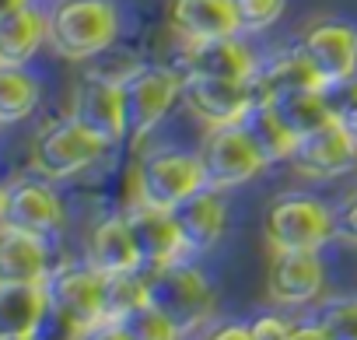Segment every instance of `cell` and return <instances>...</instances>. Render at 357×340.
I'll return each instance as SVG.
<instances>
[{
    "label": "cell",
    "mask_w": 357,
    "mask_h": 340,
    "mask_svg": "<svg viewBox=\"0 0 357 340\" xmlns=\"http://www.w3.org/2000/svg\"><path fill=\"white\" fill-rule=\"evenodd\" d=\"M218 337H242V340H249L252 330H249V323H228V326L218 330Z\"/></svg>",
    "instance_id": "836d02e7"
},
{
    "label": "cell",
    "mask_w": 357,
    "mask_h": 340,
    "mask_svg": "<svg viewBox=\"0 0 357 340\" xmlns=\"http://www.w3.org/2000/svg\"><path fill=\"white\" fill-rule=\"evenodd\" d=\"M200 161H204L207 186H214V190L245 186L266 168V161L259 158V151L252 147V140L245 137V130L238 123L207 126V137L200 144Z\"/></svg>",
    "instance_id": "ba28073f"
},
{
    "label": "cell",
    "mask_w": 357,
    "mask_h": 340,
    "mask_svg": "<svg viewBox=\"0 0 357 340\" xmlns=\"http://www.w3.org/2000/svg\"><path fill=\"white\" fill-rule=\"evenodd\" d=\"M336 239L357 246V197H350V200L336 211Z\"/></svg>",
    "instance_id": "d6a6232c"
},
{
    "label": "cell",
    "mask_w": 357,
    "mask_h": 340,
    "mask_svg": "<svg viewBox=\"0 0 357 340\" xmlns=\"http://www.w3.org/2000/svg\"><path fill=\"white\" fill-rule=\"evenodd\" d=\"M298 337L357 340V298H333V302H322L308 319L298 323Z\"/></svg>",
    "instance_id": "4316f807"
},
{
    "label": "cell",
    "mask_w": 357,
    "mask_h": 340,
    "mask_svg": "<svg viewBox=\"0 0 357 340\" xmlns=\"http://www.w3.org/2000/svg\"><path fill=\"white\" fill-rule=\"evenodd\" d=\"M256 84L252 81H228V77H186L183 102L186 109L204 119L207 126H231L242 123V116L256 105Z\"/></svg>",
    "instance_id": "7c38bea8"
},
{
    "label": "cell",
    "mask_w": 357,
    "mask_h": 340,
    "mask_svg": "<svg viewBox=\"0 0 357 340\" xmlns=\"http://www.w3.org/2000/svg\"><path fill=\"white\" fill-rule=\"evenodd\" d=\"M50 270V246L43 235L0 225V284H46Z\"/></svg>",
    "instance_id": "e0dca14e"
},
{
    "label": "cell",
    "mask_w": 357,
    "mask_h": 340,
    "mask_svg": "<svg viewBox=\"0 0 357 340\" xmlns=\"http://www.w3.org/2000/svg\"><path fill=\"white\" fill-rule=\"evenodd\" d=\"M144 274H147V302L172 323L175 337H190L214 323L218 291L200 267H193L190 260H178L168 267H147Z\"/></svg>",
    "instance_id": "6da1fadb"
},
{
    "label": "cell",
    "mask_w": 357,
    "mask_h": 340,
    "mask_svg": "<svg viewBox=\"0 0 357 340\" xmlns=\"http://www.w3.org/2000/svg\"><path fill=\"white\" fill-rule=\"evenodd\" d=\"M249 330H252V340H287V337H298V319L266 312V316H256Z\"/></svg>",
    "instance_id": "4dcf8cb0"
},
{
    "label": "cell",
    "mask_w": 357,
    "mask_h": 340,
    "mask_svg": "<svg viewBox=\"0 0 357 340\" xmlns=\"http://www.w3.org/2000/svg\"><path fill=\"white\" fill-rule=\"evenodd\" d=\"M326 291V267L319 253L308 249H284L273 253L270 274H266V295L270 302L284 309H308Z\"/></svg>",
    "instance_id": "8fae6325"
},
{
    "label": "cell",
    "mask_w": 357,
    "mask_h": 340,
    "mask_svg": "<svg viewBox=\"0 0 357 340\" xmlns=\"http://www.w3.org/2000/svg\"><path fill=\"white\" fill-rule=\"evenodd\" d=\"M298 50L326 88L357 81V29L354 25L322 18L301 36Z\"/></svg>",
    "instance_id": "9c48e42d"
},
{
    "label": "cell",
    "mask_w": 357,
    "mask_h": 340,
    "mask_svg": "<svg viewBox=\"0 0 357 340\" xmlns=\"http://www.w3.org/2000/svg\"><path fill=\"white\" fill-rule=\"evenodd\" d=\"M186 74L161 64H140L126 81H123V102H126V140L144 144L165 116L183 102Z\"/></svg>",
    "instance_id": "5b68a950"
},
{
    "label": "cell",
    "mask_w": 357,
    "mask_h": 340,
    "mask_svg": "<svg viewBox=\"0 0 357 340\" xmlns=\"http://www.w3.org/2000/svg\"><path fill=\"white\" fill-rule=\"evenodd\" d=\"M50 312L46 284H0V337H36Z\"/></svg>",
    "instance_id": "44dd1931"
},
{
    "label": "cell",
    "mask_w": 357,
    "mask_h": 340,
    "mask_svg": "<svg viewBox=\"0 0 357 340\" xmlns=\"http://www.w3.org/2000/svg\"><path fill=\"white\" fill-rule=\"evenodd\" d=\"M266 102H273V109L298 133V140L336 116L329 88H298V91H287V95H277V98H266Z\"/></svg>",
    "instance_id": "d4e9b609"
},
{
    "label": "cell",
    "mask_w": 357,
    "mask_h": 340,
    "mask_svg": "<svg viewBox=\"0 0 357 340\" xmlns=\"http://www.w3.org/2000/svg\"><path fill=\"white\" fill-rule=\"evenodd\" d=\"M109 337H144V340H168V337H175V330H172V323L151 305V302H144L140 309H133L130 316H123L112 330H109Z\"/></svg>",
    "instance_id": "f1b7e54d"
},
{
    "label": "cell",
    "mask_w": 357,
    "mask_h": 340,
    "mask_svg": "<svg viewBox=\"0 0 357 340\" xmlns=\"http://www.w3.org/2000/svg\"><path fill=\"white\" fill-rule=\"evenodd\" d=\"M105 288L109 277L95 270L91 263H74L50 270L46 277V295L50 309L70 326V333L95 337L105 323Z\"/></svg>",
    "instance_id": "8992f818"
},
{
    "label": "cell",
    "mask_w": 357,
    "mask_h": 340,
    "mask_svg": "<svg viewBox=\"0 0 357 340\" xmlns=\"http://www.w3.org/2000/svg\"><path fill=\"white\" fill-rule=\"evenodd\" d=\"M4 211H8V186H0V225H4Z\"/></svg>",
    "instance_id": "d590c367"
},
{
    "label": "cell",
    "mask_w": 357,
    "mask_h": 340,
    "mask_svg": "<svg viewBox=\"0 0 357 340\" xmlns=\"http://www.w3.org/2000/svg\"><path fill=\"white\" fill-rule=\"evenodd\" d=\"M263 235L273 253H284V249L322 253L336 239V211L312 193H287L270 204Z\"/></svg>",
    "instance_id": "277c9868"
},
{
    "label": "cell",
    "mask_w": 357,
    "mask_h": 340,
    "mask_svg": "<svg viewBox=\"0 0 357 340\" xmlns=\"http://www.w3.org/2000/svg\"><path fill=\"white\" fill-rule=\"evenodd\" d=\"M147 302V274L133 270V274H112L109 288H105V323L98 333H109L123 316H130L133 309H140Z\"/></svg>",
    "instance_id": "83f0119b"
},
{
    "label": "cell",
    "mask_w": 357,
    "mask_h": 340,
    "mask_svg": "<svg viewBox=\"0 0 357 340\" xmlns=\"http://www.w3.org/2000/svg\"><path fill=\"white\" fill-rule=\"evenodd\" d=\"M25 4H32V0H0V18L11 15V11H18V8H25Z\"/></svg>",
    "instance_id": "e575fe53"
},
{
    "label": "cell",
    "mask_w": 357,
    "mask_h": 340,
    "mask_svg": "<svg viewBox=\"0 0 357 340\" xmlns=\"http://www.w3.org/2000/svg\"><path fill=\"white\" fill-rule=\"evenodd\" d=\"M256 95L259 98H277V95H287V91H298V88H326L319 81V74L312 71V64L301 57V50H287L284 57L256 67Z\"/></svg>",
    "instance_id": "cb8c5ba5"
},
{
    "label": "cell",
    "mask_w": 357,
    "mask_h": 340,
    "mask_svg": "<svg viewBox=\"0 0 357 340\" xmlns=\"http://www.w3.org/2000/svg\"><path fill=\"white\" fill-rule=\"evenodd\" d=\"M126 218L133 225V235H137V246H140V256H144V270L147 267H168V263H178V260L193 256L175 211L137 204Z\"/></svg>",
    "instance_id": "5bb4252c"
},
{
    "label": "cell",
    "mask_w": 357,
    "mask_h": 340,
    "mask_svg": "<svg viewBox=\"0 0 357 340\" xmlns=\"http://www.w3.org/2000/svg\"><path fill=\"white\" fill-rule=\"evenodd\" d=\"M70 116L88 126L91 133H98L105 144H119L126 140V102H123V84L98 77V74H84L77 91H74V109Z\"/></svg>",
    "instance_id": "4fadbf2b"
},
{
    "label": "cell",
    "mask_w": 357,
    "mask_h": 340,
    "mask_svg": "<svg viewBox=\"0 0 357 340\" xmlns=\"http://www.w3.org/2000/svg\"><path fill=\"white\" fill-rule=\"evenodd\" d=\"M204 186L207 176H204L200 151L161 147V151H147L137 161V204L175 211Z\"/></svg>",
    "instance_id": "3957f363"
},
{
    "label": "cell",
    "mask_w": 357,
    "mask_h": 340,
    "mask_svg": "<svg viewBox=\"0 0 357 340\" xmlns=\"http://www.w3.org/2000/svg\"><path fill=\"white\" fill-rule=\"evenodd\" d=\"M39 81L25 64H0V123H22L39 105Z\"/></svg>",
    "instance_id": "484cf974"
},
{
    "label": "cell",
    "mask_w": 357,
    "mask_h": 340,
    "mask_svg": "<svg viewBox=\"0 0 357 340\" xmlns=\"http://www.w3.org/2000/svg\"><path fill=\"white\" fill-rule=\"evenodd\" d=\"M88 263L102 270L105 277L144 270V256H140V246H137V235L126 214H112L95 225L88 239Z\"/></svg>",
    "instance_id": "ac0fdd59"
},
{
    "label": "cell",
    "mask_w": 357,
    "mask_h": 340,
    "mask_svg": "<svg viewBox=\"0 0 357 340\" xmlns=\"http://www.w3.org/2000/svg\"><path fill=\"white\" fill-rule=\"evenodd\" d=\"M287 11V0H235V15L242 25V36H259L273 29Z\"/></svg>",
    "instance_id": "f546056e"
},
{
    "label": "cell",
    "mask_w": 357,
    "mask_h": 340,
    "mask_svg": "<svg viewBox=\"0 0 357 340\" xmlns=\"http://www.w3.org/2000/svg\"><path fill=\"white\" fill-rule=\"evenodd\" d=\"M245 130V137L252 140V147L259 151V158L270 165H280V161H291L294 147H298V133L280 119V112L273 109V102L266 98H256V105L242 116L238 123Z\"/></svg>",
    "instance_id": "7402d4cb"
},
{
    "label": "cell",
    "mask_w": 357,
    "mask_h": 340,
    "mask_svg": "<svg viewBox=\"0 0 357 340\" xmlns=\"http://www.w3.org/2000/svg\"><path fill=\"white\" fill-rule=\"evenodd\" d=\"M168 22L186 43H207L242 32L235 0H172Z\"/></svg>",
    "instance_id": "d6986e66"
},
{
    "label": "cell",
    "mask_w": 357,
    "mask_h": 340,
    "mask_svg": "<svg viewBox=\"0 0 357 340\" xmlns=\"http://www.w3.org/2000/svg\"><path fill=\"white\" fill-rule=\"evenodd\" d=\"M175 218L183 225V235L190 242L193 253H207L221 242L225 228H228V204H225V190L204 186L200 193H193L186 204L175 207Z\"/></svg>",
    "instance_id": "ffe728a7"
},
{
    "label": "cell",
    "mask_w": 357,
    "mask_h": 340,
    "mask_svg": "<svg viewBox=\"0 0 357 340\" xmlns=\"http://www.w3.org/2000/svg\"><path fill=\"white\" fill-rule=\"evenodd\" d=\"M291 165H294V172L308 179H340L357 168V140L350 137L343 119L333 116L329 123H322L319 130L298 140Z\"/></svg>",
    "instance_id": "30bf717a"
},
{
    "label": "cell",
    "mask_w": 357,
    "mask_h": 340,
    "mask_svg": "<svg viewBox=\"0 0 357 340\" xmlns=\"http://www.w3.org/2000/svg\"><path fill=\"white\" fill-rule=\"evenodd\" d=\"M119 39L112 0H60L50 11V46L67 60H95Z\"/></svg>",
    "instance_id": "7a4b0ae2"
},
{
    "label": "cell",
    "mask_w": 357,
    "mask_h": 340,
    "mask_svg": "<svg viewBox=\"0 0 357 340\" xmlns=\"http://www.w3.org/2000/svg\"><path fill=\"white\" fill-rule=\"evenodd\" d=\"M4 225L25 228V232L43 235V239H50L63 228V204L46 176L43 179H18L15 186H8Z\"/></svg>",
    "instance_id": "2e32d148"
},
{
    "label": "cell",
    "mask_w": 357,
    "mask_h": 340,
    "mask_svg": "<svg viewBox=\"0 0 357 340\" xmlns=\"http://www.w3.org/2000/svg\"><path fill=\"white\" fill-rule=\"evenodd\" d=\"M347 88H350V95H347V98H343V95H336L333 88H329V95H333L336 116L343 119V126H347V130H350V137L357 140V81H350Z\"/></svg>",
    "instance_id": "1f68e13d"
},
{
    "label": "cell",
    "mask_w": 357,
    "mask_h": 340,
    "mask_svg": "<svg viewBox=\"0 0 357 340\" xmlns=\"http://www.w3.org/2000/svg\"><path fill=\"white\" fill-rule=\"evenodd\" d=\"M183 53V74L186 77H228V81H252L256 77V57L249 43L238 36H221L207 43H186Z\"/></svg>",
    "instance_id": "9a60e30c"
},
{
    "label": "cell",
    "mask_w": 357,
    "mask_h": 340,
    "mask_svg": "<svg viewBox=\"0 0 357 340\" xmlns=\"http://www.w3.org/2000/svg\"><path fill=\"white\" fill-rule=\"evenodd\" d=\"M112 144H105L98 133H91L88 126H81L74 116L50 123L32 147V165L36 172L53 179H74L81 172H88L91 165H98L109 154Z\"/></svg>",
    "instance_id": "52a82bcc"
},
{
    "label": "cell",
    "mask_w": 357,
    "mask_h": 340,
    "mask_svg": "<svg viewBox=\"0 0 357 340\" xmlns=\"http://www.w3.org/2000/svg\"><path fill=\"white\" fill-rule=\"evenodd\" d=\"M50 39V15L25 4L0 18V64H29Z\"/></svg>",
    "instance_id": "603a6c76"
}]
</instances>
